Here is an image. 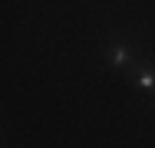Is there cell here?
<instances>
[{"label": "cell", "instance_id": "1", "mask_svg": "<svg viewBox=\"0 0 155 148\" xmlns=\"http://www.w3.org/2000/svg\"><path fill=\"white\" fill-rule=\"evenodd\" d=\"M132 46L129 43H112V50H109V66L112 69H129L132 66Z\"/></svg>", "mask_w": 155, "mask_h": 148}, {"label": "cell", "instance_id": "2", "mask_svg": "<svg viewBox=\"0 0 155 148\" xmlns=\"http://www.w3.org/2000/svg\"><path fill=\"white\" fill-rule=\"evenodd\" d=\"M139 89L155 95V69H142V72H139Z\"/></svg>", "mask_w": 155, "mask_h": 148}]
</instances>
